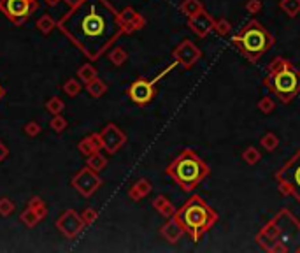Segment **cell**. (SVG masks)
<instances>
[{"label":"cell","mask_w":300,"mask_h":253,"mask_svg":"<svg viewBox=\"0 0 300 253\" xmlns=\"http://www.w3.org/2000/svg\"><path fill=\"white\" fill-rule=\"evenodd\" d=\"M97 139H99L97 135H90V137H86L84 141H81V143H79V152H83L84 155H92V153H95L97 150H99L100 144H102V143L95 144Z\"/></svg>","instance_id":"cell-12"},{"label":"cell","mask_w":300,"mask_h":253,"mask_svg":"<svg viewBox=\"0 0 300 253\" xmlns=\"http://www.w3.org/2000/svg\"><path fill=\"white\" fill-rule=\"evenodd\" d=\"M86 88H88V92L92 93L93 97H100V95L105 92V84L95 77V79H92L90 83H86Z\"/></svg>","instance_id":"cell-17"},{"label":"cell","mask_w":300,"mask_h":253,"mask_svg":"<svg viewBox=\"0 0 300 253\" xmlns=\"http://www.w3.org/2000/svg\"><path fill=\"white\" fill-rule=\"evenodd\" d=\"M37 28L41 30L42 34H50L51 30L54 28V20L50 16V14H44V16H41V20L37 21Z\"/></svg>","instance_id":"cell-16"},{"label":"cell","mask_w":300,"mask_h":253,"mask_svg":"<svg viewBox=\"0 0 300 253\" xmlns=\"http://www.w3.org/2000/svg\"><path fill=\"white\" fill-rule=\"evenodd\" d=\"M63 92L69 95V97H75L77 93L81 92V84L79 81H75V79H69L65 84H63Z\"/></svg>","instance_id":"cell-19"},{"label":"cell","mask_w":300,"mask_h":253,"mask_svg":"<svg viewBox=\"0 0 300 253\" xmlns=\"http://www.w3.org/2000/svg\"><path fill=\"white\" fill-rule=\"evenodd\" d=\"M111 60H113L116 65H120V63H123V60H125V53L121 50H114L113 53H111Z\"/></svg>","instance_id":"cell-25"},{"label":"cell","mask_w":300,"mask_h":253,"mask_svg":"<svg viewBox=\"0 0 300 253\" xmlns=\"http://www.w3.org/2000/svg\"><path fill=\"white\" fill-rule=\"evenodd\" d=\"M63 107H65V104H63V101H62V99H58V97L50 99V101H48V104H46V109L50 111L51 114H60L63 111Z\"/></svg>","instance_id":"cell-18"},{"label":"cell","mask_w":300,"mask_h":253,"mask_svg":"<svg viewBox=\"0 0 300 253\" xmlns=\"http://www.w3.org/2000/svg\"><path fill=\"white\" fill-rule=\"evenodd\" d=\"M5 156H7V148H5V146H4V143L0 141V162L4 160Z\"/></svg>","instance_id":"cell-26"},{"label":"cell","mask_w":300,"mask_h":253,"mask_svg":"<svg viewBox=\"0 0 300 253\" xmlns=\"http://www.w3.org/2000/svg\"><path fill=\"white\" fill-rule=\"evenodd\" d=\"M279 179L292 190V194L300 201V153H297L290 160V164L281 171Z\"/></svg>","instance_id":"cell-6"},{"label":"cell","mask_w":300,"mask_h":253,"mask_svg":"<svg viewBox=\"0 0 300 253\" xmlns=\"http://www.w3.org/2000/svg\"><path fill=\"white\" fill-rule=\"evenodd\" d=\"M81 218H83L84 225H92L93 222L97 220V211L95 209H86L83 213V216H81Z\"/></svg>","instance_id":"cell-24"},{"label":"cell","mask_w":300,"mask_h":253,"mask_svg":"<svg viewBox=\"0 0 300 253\" xmlns=\"http://www.w3.org/2000/svg\"><path fill=\"white\" fill-rule=\"evenodd\" d=\"M77 76H79V79L83 81V83H90V81L97 77V72L90 63H86V65H83V67L77 71Z\"/></svg>","instance_id":"cell-14"},{"label":"cell","mask_w":300,"mask_h":253,"mask_svg":"<svg viewBox=\"0 0 300 253\" xmlns=\"http://www.w3.org/2000/svg\"><path fill=\"white\" fill-rule=\"evenodd\" d=\"M239 50L251 60H256L267 48L271 46V35L260 23L251 21L250 25L241 30V34L235 39Z\"/></svg>","instance_id":"cell-3"},{"label":"cell","mask_w":300,"mask_h":253,"mask_svg":"<svg viewBox=\"0 0 300 253\" xmlns=\"http://www.w3.org/2000/svg\"><path fill=\"white\" fill-rule=\"evenodd\" d=\"M88 167L93 169V171H100V169L105 167V158L99 153H92V155L88 156Z\"/></svg>","instance_id":"cell-15"},{"label":"cell","mask_w":300,"mask_h":253,"mask_svg":"<svg viewBox=\"0 0 300 253\" xmlns=\"http://www.w3.org/2000/svg\"><path fill=\"white\" fill-rule=\"evenodd\" d=\"M23 130H25V134L28 135V137H37V135L41 134V125H39L37 122H28L25 126H23Z\"/></svg>","instance_id":"cell-23"},{"label":"cell","mask_w":300,"mask_h":253,"mask_svg":"<svg viewBox=\"0 0 300 253\" xmlns=\"http://www.w3.org/2000/svg\"><path fill=\"white\" fill-rule=\"evenodd\" d=\"M272 88L281 99L288 101L300 90V74L292 67H284L272 76Z\"/></svg>","instance_id":"cell-5"},{"label":"cell","mask_w":300,"mask_h":253,"mask_svg":"<svg viewBox=\"0 0 300 253\" xmlns=\"http://www.w3.org/2000/svg\"><path fill=\"white\" fill-rule=\"evenodd\" d=\"M177 220H179V224L183 225L184 230L197 237L199 234L205 232L214 224L216 215L209 209L207 204H204L200 201V197H192L179 209Z\"/></svg>","instance_id":"cell-2"},{"label":"cell","mask_w":300,"mask_h":253,"mask_svg":"<svg viewBox=\"0 0 300 253\" xmlns=\"http://www.w3.org/2000/svg\"><path fill=\"white\" fill-rule=\"evenodd\" d=\"M28 207H32L35 213H37L39 216H41V220L46 216V204L42 202L41 199L39 197H33L32 201H30V204H28Z\"/></svg>","instance_id":"cell-20"},{"label":"cell","mask_w":300,"mask_h":253,"mask_svg":"<svg viewBox=\"0 0 300 253\" xmlns=\"http://www.w3.org/2000/svg\"><path fill=\"white\" fill-rule=\"evenodd\" d=\"M65 4L69 5V7H77V5L83 4V0H65Z\"/></svg>","instance_id":"cell-27"},{"label":"cell","mask_w":300,"mask_h":253,"mask_svg":"<svg viewBox=\"0 0 300 253\" xmlns=\"http://www.w3.org/2000/svg\"><path fill=\"white\" fill-rule=\"evenodd\" d=\"M100 141H102V146L107 150V152H116L118 148L123 143V135L118 132V128L114 125H109L102 135H100Z\"/></svg>","instance_id":"cell-10"},{"label":"cell","mask_w":300,"mask_h":253,"mask_svg":"<svg viewBox=\"0 0 300 253\" xmlns=\"http://www.w3.org/2000/svg\"><path fill=\"white\" fill-rule=\"evenodd\" d=\"M50 126L53 128L54 132H63L67 128V120L63 118V116H60V114H54V118L51 120V123H50Z\"/></svg>","instance_id":"cell-21"},{"label":"cell","mask_w":300,"mask_h":253,"mask_svg":"<svg viewBox=\"0 0 300 253\" xmlns=\"http://www.w3.org/2000/svg\"><path fill=\"white\" fill-rule=\"evenodd\" d=\"M72 185H74V188L79 192L81 195H84V197H90V195L95 192L97 188H99L100 185V177L95 174V171L93 169H83L81 173H77L74 176V179H72Z\"/></svg>","instance_id":"cell-7"},{"label":"cell","mask_w":300,"mask_h":253,"mask_svg":"<svg viewBox=\"0 0 300 253\" xmlns=\"http://www.w3.org/2000/svg\"><path fill=\"white\" fill-rule=\"evenodd\" d=\"M14 211V204L13 201H9L7 197L0 199V215L2 216H9Z\"/></svg>","instance_id":"cell-22"},{"label":"cell","mask_w":300,"mask_h":253,"mask_svg":"<svg viewBox=\"0 0 300 253\" xmlns=\"http://www.w3.org/2000/svg\"><path fill=\"white\" fill-rule=\"evenodd\" d=\"M0 99H2V88H0Z\"/></svg>","instance_id":"cell-29"},{"label":"cell","mask_w":300,"mask_h":253,"mask_svg":"<svg viewBox=\"0 0 300 253\" xmlns=\"http://www.w3.org/2000/svg\"><path fill=\"white\" fill-rule=\"evenodd\" d=\"M4 7L11 18H25L30 11V0H5Z\"/></svg>","instance_id":"cell-11"},{"label":"cell","mask_w":300,"mask_h":253,"mask_svg":"<svg viewBox=\"0 0 300 253\" xmlns=\"http://www.w3.org/2000/svg\"><path fill=\"white\" fill-rule=\"evenodd\" d=\"M56 225H58V228L62 230L63 236L75 237L81 232V228H83L84 222L74 209H69V211H65L62 216H60L58 224H56Z\"/></svg>","instance_id":"cell-8"},{"label":"cell","mask_w":300,"mask_h":253,"mask_svg":"<svg viewBox=\"0 0 300 253\" xmlns=\"http://www.w3.org/2000/svg\"><path fill=\"white\" fill-rule=\"evenodd\" d=\"M79 28L83 32L84 37L88 39H99V41H107L109 37H113L114 25H113V11H109L107 7L104 9V13L97 11V7H93L92 11H88L84 14V18L81 20Z\"/></svg>","instance_id":"cell-4"},{"label":"cell","mask_w":300,"mask_h":253,"mask_svg":"<svg viewBox=\"0 0 300 253\" xmlns=\"http://www.w3.org/2000/svg\"><path fill=\"white\" fill-rule=\"evenodd\" d=\"M39 220H41V216H39L32 207H28V209H25L21 213V222H23L26 227H35Z\"/></svg>","instance_id":"cell-13"},{"label":"cell","mask_w":300,"mask_h":253,"mask_svg":"<svg viewBox=\"0 0 300 253\" xmlns=\"http://www.w3.org/2000/svg\"><path fill=\"white\" fill-rule=\"evenodd\" d=\"M58 2H60V0H46V4L51 5V7H53V5H56Z\"/></svg>","instance_id":"cell-28"},{"label":"cell","mask_w":300,"mask_h":253,"mask_svg":"<svg viewBox=\"0 0 300 253\" xmlns=\"http://www.w3.org/2000/svg\"><path fill=\"white\" fill-rule=\"evenodd\" d=\"M169 174L184 190H192L207 174V167L193 152H183L169 167Z\"/></svg>","instance_id":"cell-1"},{"label":"cell","mask_w":300,"mask_h":253,"mask_svg":"<svg viewBox=\"0 0 300 253\" xmlns=\"http://www.w3.org/2000/svg\"><path fill=\"white\" fill-rule=\"evenodd\" d=\"M130 99H132L135 104H146L153 99L154 95V90H153V84L148 83L144 79H139L130 86Z\"/></svg>","instance_id":"cell-9"}]
</instances>
